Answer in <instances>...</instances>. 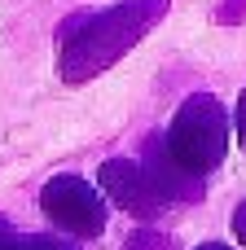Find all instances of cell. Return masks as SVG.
<instances>
[{
	"mask_svg": "<svg viewBox=\"0 0 246 250\" xmlns=\"http://www.w3.org/2000/svg\"><path fill=\"white\" fill-rule=\"evenodd\" d=\"M163 13L167 0H119L101 13H79L62 31V79L88 83L92 75L114 66L136 40H145Z\"/></svg>",
	"mask_w": 246,
	"mask_h": 250,
	"instance_id": "cell-1",
	"label": "cell"
},
{
	"mask_svg": "<svg viewBox=\"0 0 246 250\" xmlns=\"http://www.w3.org/2000/svg\"><path fill=\"white\" fill-rule=\"evenodd\" d=\"M97 185H101L106 202H114L119 211H128V215H136V220H154V215L167 207L163 193H158V185L150 180L145 163H132V158H110V163H101Z\"/></svg>",
	"mask_w": 246,
	"mask_h": 250,
	"instance_id": "cell-4",
	"label": "cell"
},
{
	"mask_svg": "<svg viewBox=\"0 0 246 250\" xmlns=\"http://www.w3.org/2000/svg\"><path fill=\"white\" fill-rule=\"evenodd\" d=\"M163 141H167V154H172L185 171L207 176V171H216V167L224 163V154H229V114H224V105H220L216 97L194 92V97L176 110V119H172V127H167Z\"/></svg>",
	"mask_w": 246,
	"mask_h": 250,
	"instance_id": "cell-2",
	"label": "cell"
},
{
	"mask_svg": "<svg viewBox=\"0 0 246 250\" xmlns=\"http://www.w3.org/2000/svg\"><path fill=\"white\" fill-rule=\"evenodd\" d=\"M40 207L70 237H97V233H106V193L92 189L79 176H53L40 189Z\"/></svg>",
	"mask_w": 246,
	"mask_h": 250,
	"instance_id": "cell-3",
	"label": "cell"
},
{
	"mask_svg": "<svg viewBox=\"0 0 246 250\" xmlns=\"http://www.w3.org/2000/svg\"><path fill=\"white\" fill-rule=\"evenodd\" d=\"M198 250H229V246H224V242H202Z\"/></svg>",
	"mask_w": 246,
	"mask_h": 250,
	"instance_id": "cell-11",
	"label": "cell"
},
{
	"mask_svg": "<svg viewBox=\"0 0 246 250\" xmlns=\"http://www.w3.org/2000/svg\"><path fill=\"white\" fill-rule=\"evenodd\" d=\"M141 163H145L150 180L158 185L163 202H198V198H202V176L185 171V167L167 154V141H150Z\"/></svg>",
	"mask_w": 246,
	"mask_h": 250,
	"instance_id": "cell-5",
	"label": "cell"
},
{
	"mask_svg": "<svg viewBox=\"0 0 246 250\" xmlns=\"http://www.w3.org/2000/svg\"><path fill=\"white\" fill-rule=\"evenodd\" d=\"M158 233H132V242H128V250H163V242H154Z\"/></svg>",
	"mask_w": 246,
	"mask_h": 250,
	"instance_id": "cell-8",
	"label": "cell"
},
{
	"mask_svg": "<svg viewBox=\"0 0 246 250\" xmlns=\"http://www.w3.org/2000/svg\"><path fill=\"white\" fill-rule=\"evenodd\" d=\"M238 141H242V149H246V92H242V101H238Z\"/></svg>",
	"mask_w": 246,
	"mask_h": 250,
	"instance_id": "cell-10",
	"label": "cell"
},
{
	"mask_svg": "<svg viewBox=\"0 0 246 250\" xmlns=\"http://www.w3.org/2000/svg\"><path fill=\"white\" fill-rule=\"evenodd\" d=\"M18 246H22V237H18V233H13V224L0 215V250H18Z\"/></svg>",
	"mask_w": 246,
	"mask_h": 250,
	"instance_id": "cell-7",
	"label": "cell"
},
{
	"mask_svg": "<svg viewBox=\"0 0 246 250\" xmlns=\"http://www.w3.org/2000/svg\"><path fill=\"white\" fill-rule=\"evenodd\" d=\"M18 250H75L70 242H57V237H22Z\"/></svg>",
	"mask_w": 246,
	"mask_h": 250,
	"instance_id": "cell-6",
	"label": "cell"
},
{
	"mask_svg": "<svg viewBox=\"0 0 246 250\" xmlns=\"http://www.w3.org/2000/svg\"><path fill=\"white\" fill-rule=\"evenodd\" d=\"M233 237H238V242L246 246V202L238 207V211H233Z\"/></svg>",
	"mask_w": 246,
	"mask_h": 250,
	"instance_id": "cell-9",
	"label": "cell"
}]
</instances>
